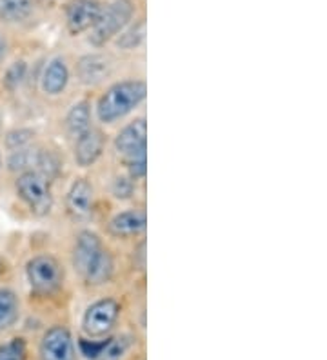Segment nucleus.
I'll list each match as a JSON object with an SVG mask.
<instances>
[{
	"label": "nucleus",
	"instance_id": "16",
	"mask_svg": "<svg viewBox=\"0 0 327 360\" xmlns=\"http://www.w3.org/2000/svg\"><path fill=\"white\" fill-rule=\"evenodd\" d=\"M20 319V300L17 293L8 288H0V331L13 328Z\"/></svg>",
	"mask_w": 327,
	"mask_h": 360
},
{
	"label": "nucleus",
	"instance_id": "15",
	"mask_svg": "<svg viewBox=\"0 0 327 360\" xmlns=\"http://www.w3.org/2000/svg\"><path fill=\"white\" fill-rule=\"evenodd\" d=\"M115 273V259L111 255L109 250H102L98 253V257L95 259V262L91 264V268L87 269V273L84 275V281L91 285H102L105 282L111 281Z\"/></svg>",
	"mask_w": 327,
	"mask_h": 360
},
{
	"label": "nucleus",
	"instance_id": "1",
	"mask_svg": "<svg viewBox=\"0 0 327 360\" xmlns=\"http://www.w3.org/2000/svg\"><path fill=\"white\" fill-rule=\"evenodd\" d=\"M146 82L142 80H122L109 86L96 102V119L104 124H113L135 111L146 98Z\"/></svg>",
	"mask_w": 327,
	"mask_h": 360
},
{
	"label": "nucleus",
	"instance_id": "21",
	"mask_svg": "<svg viewBox=\"0 0 327 360\" xmlns=\"http://www.w3.org/2000/svg\"><path fill=\"white\" fill-rule=\"evenodd\" d=\"M0 360H27V344L24 338H11L0 344Z\"/></svg>",
	"mask_w": 327,
	"mask_h": 360
},
{
	"label": "nucleus",
	"instance_id": "17",
	"mask_svg": "<svg viewBox=\"0 0 327 360\" xmlns=\"http://www.w3.org/2000/svg\"><path fill=\"white\" fill-rule=\"evenodd\" d=\"M89 128H91V108L86 101L77 102L65 117V129H68L70 136L79 139Z\"/></svg>",
	"mask_w": 327,
	"mask_h": 360
},
{
	"label": "nucleus",
	"instance_id": "13",
	"mask_svg": "<svg viewBox=\"0 0 327 360\" xmlns=\"http://www.w3.org/2000/svg\"><path fill=\"white\" fill-rule=\"evenodd\" d=\"M148 219L142 210H127L109 220V233L117 238H133L144 233Z\"/></svg>",
	"mask_w": 327,
	"mask_h": 360
},
{
	"label": "nucleus",
	"instance_id": "11",
	"mask_svg": "<svg viewBox=\"0 0 327 360\" xmlns=\"http://www.w3.org/2000/svg\"><path fill=\"white\" fill-rule=\"evenodd\" d=\"M146 142H148V124L146 119L140 117L118 131V135L115 136V150L127 157L135 151L146 150Z\"/></svg>",
	"mask_w": 327,
	"mask_h": 360
},
{
	"label": "nucleus",
	"instance_id": "28",
	"mask_svg": "<svg viewBox=\"0 0 327 360\" xmlns=\"http://www.w3.org/2000/svg\"><path fill=\"white\" fill-rule=\"evenodd\" d=\"M4 269H6V266H4V260L0 259V275H2V273H4Z\"/></svg>",
	"mask_w": 327,
	"mask_h": 360
},
{
	"label": "nucleus",
	"instance_id": "4",
	"mask_svg": "<svg viewBox=\"0 0 327 360\" xmlns=\"http://www.w3.org/2000/svg\"><path fill=\"white\" fill-rule=\"evenodd\" d=\"M26 278L35 293L53 295L64 284V268L55 257L37 255L26 264Z\"/></svg>",
	"mask_w": 327,
	"mask_h": 360
},
{
	"label": "nucleus",
	"instance_id": "29",
	"mask_svg": "<svg viewBox=\"0 0 327 360\" xmlns=\"http://www.w3.org/2000/svg\"><path fill=\"white\" fill-rule=\"evenodd\" d=\"M0 166H2V157H0Z\"/></svg>",
	"mask_w": 327,
	"mask_h": 360
},
{
	"label": "nucleus",
	"instance_id": "23",
	"mask_svg": "<svg viewBox=\"0 0 327 360\" xmlns=\"http://www.w3.org/2000/svg\"><path fill=\"white\" fill-rule=\"evenodd\" d=\"M26 73H27V66L26 62H15L11 66L8 68L4 75V86L8 89H17L24 79H26Z\"/></svg>",
	"mask_w": 327,
	"mask_h": 360
},
{
	"label": "nucleus",
	"instance_id": "22",
	"mask_svg": "<svg viewBox=\"0 0 327 360\" xmlns=\"http://www.w3.org/2000/svg\"><path fill=\"white\" fill-rule=\"evenodd\" d=\"M146 150L135 151V153H131L126 157L129 179L140 180L146 176V172H148V153H146Z\"/></svg>",
	"mask_w": 327,
	"mask_h": 360
},
{
	"label": "nucleus",
	"instance_id": "2",
	"mask_svg": "<svg viewBox=\"0 0 327 360\" xmlns=\"http://www.w3.org/2000/svg\"><path fill=\"white\" fill-rule=\"evenodd\" d=\"M135 15V6L131 0H113L105 9H102L101 17L91 27V44L104 46L113 40L129 26L131 18Z\"/></svg>",
	"mask_w": 327,
	"mask_h": 360
},
{
	"label": "nucleus",
	"instance_id": "12",
	"mask_svg": "<svg viewBox=\"0 0 327 360\" xmlns=\"http://www.w3.org/2000/svg\"><path fill=\"white\" fill-rule=\"evenodd\" d=\"M111 70H113V62L108 55H102V53H89L80 58L79 66H77L80 82L86 86L101 84L102 80L111 75Z\"/></svg>",
	"mask_w": 327,
	"mask_h": 360
},
{
	"label": "nucleus",
	"instance_id": "6",
	"mask_svg": "<svg viewBox=\"0 0 327 360\" xmlns=\"http://www.w3.org/2000/svg\"><path fill=\"white\" fill-rule=\"evenodd\" d=\"M40 360H75V342L70 330L53 326L44 333L39 347Z\"/></svg>",
	"mask_w": 327,
	"mask_h": 360
},
{
	"label": "nucleus",
	"instance_id": "14",
	"mask_svg": "<svg viewBox=\"0 0 327 360\" xmlns=\"http://www.w3.org/2000/svg\"><path fill=\"white\" fill-rule=\"evenodd\" d=\"M68 82H70V70H68V64H65L64 58H51L46 64L42 77H40L42 91L46 95H53L55 97V95H60L64 91Z\"/></svg>",
	"mask_w": 327,
	"mask_h": 360
},
{
	"label": "nucleus",
	"instance_id": "8",
	"mask_svg": "<svg viewBox=\"0 0 327 360\" xmlns=\"http://www.w3.org/2000/svg\"><path fill=\"white\" fill-rule=\"evenodd\" d=\"M65 211L75 220L87 219L93 211V186L87 179H77L65 195Z\"/></svg>",
	"mask_w": 327,
	"mask_h": 360
},
{
	"label": "nucleus",
	"instance_id": "10",
	"mask_svg": "<svg viewBox=\"0 0 327 360\" xmlns=\"http://www.w3.org/2000/svg\"><path fill=\"white\" fill-rule=\"evenodd\" d=\"M104 250L101 237L93 231H82L75 242L73 248V268L79 273L80 277L87 273V269L91 268V264L98 257V253Z\"/></svg>",
	"mask_w": 327,
	"mask_h": 360
},
{
	"label": "nucleus",
	"instance_id": "19",
	"mask_svg": "<svg viewBox=\"0 0 327 360\" xmlns=\"http://www.w3.org/2000/svg\"><path fill=\"white\" fill-rule=\"evenodd\" d=\"M146 39V20L144 18H140L139 22H135L133 26L126 27V30L118 35L117 44L120 49H136Z\"/></svg>",
	"mask_w": 327,
	"mask_h": 360
},
{
	"label": "nucleus",
	"instance_id": "24",
	"mask_svg": "<svg viewBox=\"0 0 327 360\" xmlns=\"http://www.w3.org/2000/svg\"><path fill=\"white\" fill-rule=\"evenodd\" d=\"M33 139V133L27 131V129H18V131H11L6 139V144H8L9 150L18 151V150H26L27 144Z\"/></svg>",
	"mask_w": 327,
	"mask_h": 360
},
{
	"label": "nucleus",
	"instance_id": "5",
	"mask_svg": "<svg viewBox=\"0 0 327 360\" xmlns=\"http://www.w3.org/2000/svg\"><path fill=\"white\" fill-rule=\"evenodd\" d=\"M120 304L115 299H101L93 302L82 316V330L89 338L105 337L117 324Z\"/></svg>",
	"mask_w": 327,
	"mask_h": 360
},
{
	"label": "nucleus",
	"instance_id": "7",
	"mask_svg": "<svg viewBox=\"0 0 327 360\" xmlns=\"http://www.w3.org/2000/svg\"><path fill=\"white\" fill-rule=\"evenodd\" d=\"M102 13L98 0H71L65 9V24L71 35H80L91 30Z\"/></svg>",
	"mask_w": 327,
	"mask_h": 360
},
{
	"label": "nucleus",
	"instance_id": "9",
	"mask_svg": "<svg viewBox=\"0 0 327 360\" xmlns=\"http://www.w3.org/2000/svg\"><path fill=\"white\" fill-rule=\"evenodd\" d=\"M105 148V136L101 129L89 128L75 139V160L80 167H89L102 157Z\"/></svg>",
	"mask_w": 327,
	"mask_h": 360
},
{
	"label": "nucleus",
	"instance_id": "20",
	"mask_svg": "<svg viewBox=\"0 0 327 360\" xmlns=\"http://www.w3.org/2000/svg\"><path fill=\"white\" fill-rule=\"evenodd\" d=\"M131 347V337L129 335H120V337L108 338L105 346L102 347L101 355L95 360H122L126 353Z\"/></svg>",
	"mask_w": 327,
	"mask_h": 360
},
{
	"label": "nucleus",
	"instance_id": "3",
	"mask_svg": "<svg viewBox=\"0 0 327 360\" xmlns=\"http://www.w3.org/2000/svg\"><path fill=\"white\" fill-rule=\"evenodd\" d=\"M17 195L22 202L30 207V211L37 217H46L53 210V195L49 189L48 180L44 179L40 173L27 169L18 175L17 182Z\"/></svg>",
	"mask_w": 327,
	"mask_h": 360
},
{
	"label": "nucleus",
	"instance_id": "27",
	"mask_svg": "<svg viewBox=\"0 0 327 360\" xmlns=\"http://www.w3.org/2000/svg\"><path fill=\"white\" fill-rule=\"evenodd\" d=\"M6 55H8V40L4 35H0V62L4 60Z\"/></svg>",
	"mask_w": 327,
	"mask_h": 360
},
{
	"label": "nucleus",
	"instance_id": "25",
	"mask_svg": "<svg viewBox=\"0 0 327 360\" xmlns=\"http://www.w3.org/2000/svg\"><path fill=\"white\" fill-rule=\"evenodd\" d=\"M108 340H102V342H96V340H89V338H80L79 340V349L86 359L95 360L96 356L101 355L102 347L105 346Z\"/></svg>",
	"mask_w": 327,
	"mask_h": 360
},
{
	"label": "nucleus",
	"instance_id": "26",
	"mask_svg": "<svg viewBox=\"0 0 327 360\" xmlns=\"http://www.w3.org/2000/svg\"><path fill=\"white\" fill-rule=\"evenodd\" d=\"M113 195L117 198H129L131 195H133V189H135V186H133V179H129V176H117V179L113 180Z\"/></svg>",
	"mask_w": 327,
	"mask_h": 360
},
{
	"label": "nucleus",
	"instance_id": "18",
	"mask_svg": "<svg viewBox=\"0 0 327 360\" xmlns=\"http://www.w3.org/2000/svg\"><path fill=\"white\" fill-rule=\"evenodd\" d=\"M33 13L31 0H0V18L4 22H24Z\"/></svg>",
	"mask_w": 327,
	"mask_h": 360
}]
</instances>
